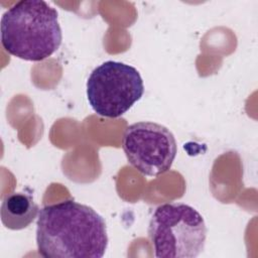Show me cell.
<instances>
[{
	"label": "cell",
	"instance_id": "cell-1",
	"mask_svg": "<svg viewBox=\"0 0 258 258\" xmlns=\"http://www.w3.org/2000/svg\"><path fill=\"white\" fill-rule=\"evenodd\" d=\"M36 245L45 258H101L108 247L105 220L74 200L44 206L38 213Z\"/></svg>",
	"mask_w": 258,
	"mask_h": 258
},
{
	"label": "cell",
	"instance_id": "cell-2",
	"mask_svg": "<svg viewBox=\"0 0 258 258\" xmlns=\"http://www.w3.org/2000/svg\"><path fill=\"white\" fill-rule=\"evenodd\" d=\"M1 43L13 56L41 61L60 46L62 32L57 11L43 0H22L1 17Z\"/></svg>",
	"mask_w": 258,
	"mask_h": 258
},
{
	"label": "cell",
	"instance_id": "cell-3",
	"mask_svg": "<svg viewBox=\"0 0 258 258\" xmlns=\"http://www.w3.org/2000/svg\"><path fill=\"white\" fill-rule=\"evenodd\" d=\"M207 232L203 216L182 203L158 206L147 231L157 258L198 257L205 248Z\"/></svg>",
	"mask_w": 258,
	"mask_h": 258
},
{
	"label": "cell",
	"instance_id": "cell-4",
	"mask_svg": "<svg viewBox=\"0 0 258 258\" xmlns=\"http://www.w3.org/2000/svg\"><path fill=\"white\" fill-rule=\"evenodd\" d=\"M87 99L99 116L118 118L144 94L143 80L132 66L107 60L93 70L87 81Z\"/></svg>",
	"mask_w": 258,
	"mask_h": 258
},
{
	"label": "cell",
	"instance_id": "cell-5",
	"mask_svg": "<svg viewBox=\"0 0 258 258\" xmlns=\"http://www.w3.org/2000/svg\"><path fill=\"white\" fill-rule=\"evenodd\" d=\"M122 148L128 162L146 176H158L168 171L177 153L172 132L150 121L129 125L123 135Z\"/></svg>",
	"mask_w": 258,
	"mask_h": 258
},
{
	"label": "cell",
	"instance_id": "cell-6",
	"mask_svg": "<svg viewBox=\"0 0 258 258\" xmlns=\"http://www.w3.org/2000/svg\"><path fill=\"white\" fill-rule=\"evenodd\" d=\"M38 213L39 208L32 196L22 191L5 196L0 209L3 226L13 231L27 228L35 220Z\"/></svg>",
	"mask_w": 258,
	"mask_h": 258
}]
</instances>
